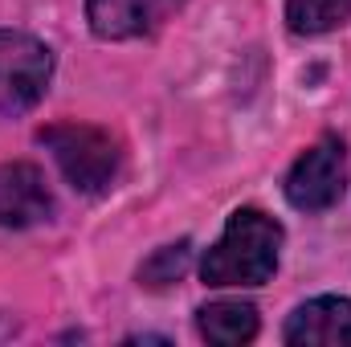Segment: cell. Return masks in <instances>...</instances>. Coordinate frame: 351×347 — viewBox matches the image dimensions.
Listing matches in <instances>:
<instances>
[{
	"label": "cell",
	"instance_id": "cell-1",
	"mask_svg": "<svg viewBox=\"0 0 351 347\" xmlns=\"http://www.w3.org/2000/svg\"><path fill=\"white\" fill-rule=\"evenodd\" d=\"M282 225L262 208H237L221 233V241L204 254V286H262L278 270Z\"/></svg>",
	"mask_w": 351,
	"mask_h": 347
},
{
	"label": "cell",
	"instance_id": "cell-2",
	"mask_svg": "<svg viewBox=\"0 0 351 347\" xmlns=\"http://www.w3.org/2000/svg\"><path fill=\"white\" fill-rule=\"evenodd\" d=\"M37 139H41V147H49L62 176L78 192L102 196L114 188L119 168H123V152L110 131H102L94 123H49L37 131Z\"/></svg>",
	"mask_w": 351,
	"mask_h": 347
},
{
	"label": "cell",
	"instance_id": "cell-3",
	"mask_svg": "<svg viewBox=\"0 0 351 347\" xmlns=\"http://www.w3.org/2000/svg\"><path fill=\"white\" fill-rule=\"evenodd\" d=\"M53 78V49L21 29H0V115H21L41 102Z\"/></svg>",
	"mask_w": 351,
	"mask_h": 347
},
{
	"label": "cell",
	"instance_id": "cell-4",
	"mask_svg": "<svg viewBox=\"0 0 351 347\" xmlns=\"http://www.w3.org/2000/svg\"><path fill=\"white\" fill-rule=\"evenodd\" d=\"M343 180H348V156L339 139H319L315 147H306L294 168L286 176V200L298 213H323L343 196Z\"/></svg>",
	"mask_w": 351,
	"mask_h": 347
},
{
	"label": "cell",
	"instance_id": "cell-5",
	"mask_svg": "<svg viewBox=\"0 0 351 347\" xmlns=\"http://www.w3.org/2000/svg\"><path fill=\"white\" fill-rule=\"evenodd\" d=\"M184 0H86L90 33L102 41H135L156 33Z\"/></svg>",
	"mask_w": 351,
	"mask_h": 347
},
{
	"label": "cell",
	"instance_id": "cell-6",
	"mask_svg": "<svg viewBox=\"0 0 351 347\" xmlns=\"http://www.w3.org/2000/svg\"><path fill=\"white\" fill-rule=\"evenodd\" d=\"M53 217V192L41 168L0 164V229H33Z\"/></svg>",
	"mask_w": 351,
	"mask_h": 347
},
{
	"label": "cell",
	"instance_id": "cell-7",
	"mask_svg": "<svg viewBox=\"0 0 351 347\" xmlns=\"http://www.w3.org/2000/svg\"><path fill=\"white\" fill-rule=\"evenodd\" d=\"M282 339L290 347H351V298H311L290 319Z\"/></svg>",
	"mask_w": 351,
	"mask_h": 347
},
{
	"label": "cell",
	"instance_id": "cell-8",
	"mask_svg": "<svg viewBox=\"0 0 351 347\" xmlns=\"http://www.w3.org/2000/svg\"><path fill=\"white\" fill-rule=\"evenodd\" d=\"M196 331L217 347H241L258 335V307L241 298H221L196 311Z\"/></svg>",
	"mask_w": 351,
	"mask_h": 347
},
{
	"label": "cell",
	"instance_id": "cell-9",
	"mask_svg": "<svg viewBox=\"0 0 351 347\" xmlns=\"http://www.w3.org/2000/svg\"><path fill=\"white\" fill-rule=\"evenodd\" d=\"M351 16V0H286V25L298 37L331 33Z\"/></svg>",
	"mask_w": 351,
	"mask_h": 347
},
{
	"label": "cell",
	"instance_id": "cell-10",
	"mask_svg": "<svg viewBox=\"0 0 351 347\" xmlns=\"http://www.w3.org/2000/svg\"><path fill=\"white\" fill-rule=\"evenodd\" d=\"M188 265H192V241H176V246L156 250L139 265V282L152 286V290H164V286H172L188 274Z\"/></svg>",
	"mask_w": 351,
	"mask_h": 347
}]
</instances>
